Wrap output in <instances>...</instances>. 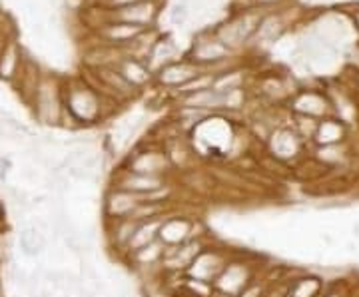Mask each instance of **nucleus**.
Returning <instances> with one entry per match:
<instances>
[{
	"label": "nucleus",
	"mask_w": 359,
	"mask_h": 297,
	"mask_svg": "<svg viewBox=\"0 0 359 297\" xmlns=\"http://www.w3.org/2000/svg\"><path fill=\"white\" fill-rule=\"evenodd\" d=\"M325 285H327V282L318 273L299 270L290 284L287 297H320L325 289Z\"/></svg>",
	"instance_id": "nucleus-17"
},
{
	"label": "nucleus",
	"mask_w": 359,
	"mask_h": 297,
	"mask_svg": "<svg viewBox=\"0 0 359 297\" xmlns=\"http://www.w3.org/2000/svg\"><path fill=\"white\" fill-rule=\"evenodd\" d=\"M285 2H290V0H240V2H236V6L238 8H257V11H264V13H268V11H280Z\"/></svg>",
	"instance_id": "nucleus-21"
},
{
	"label": "nucleus",
	"mask_w": 359,
	"mask_h": 297,
	"mask_svg": "<svg viewBox=\"0 0 359 297\" xmlns=\"http://www.w3.org/2000/svg\"><path fill=\"white\" fill-rule=\"evenodd\" d=\"M349 16H351V22H353V26H355V28L359 30V6H358V8H353Z\"/></svg>",
	"instance_id": "nucleus-26"
},
{
	"label": "nucleus",
	"mask_w": 359,
	"mask_h": 297,
	"mask_svg": "<svg viewBox=\"0 0 359 297\" xmlns=\"http://www.w3.org/2000/svg\"><path fill=\"white\" fill-rule=\"evenodd\" d=\"M142 202L140 195L130 194L126 190L120 188H106L102 195V218L106 221L126 220L134 214V209Z\"/></svg>",
	"instance_id": "nucleus-11"
},
{
	"label": "nucleus",
	"mask_w": 359,
	"mask_h": 297,
	"mask_svg": "<svg viewBox=\"0 0 359 297\" xmlns=\"http://www.w3.org/2000/svg\"><path fill=\"white\" fill-rule=\"evenodd\" d=\"M188 16H190V8H188V2L186 0H182L178 4H174L172 6V11H170V22L174 26H184L186 25V20H188Z\"/></svg>",
	"instance_id": "nucleus-23"
},
{
	"label": "nucleus",
	"mask_w": 359,
	"mask_h": 297,
	"mask_svg": "<svg viewBox=\"0 0 359 297\" xmlns=\"http://www.w3.org/2000/svg\"><path fill=\"white\" fill-rule=\"evenodd\" d=\"M349 291H351L349 279H335V282H327L320 297H349Z\"/></svg>",
	"instance_id": "nucleus-22"
},
{
	"label": "nucleus",
	"mask_w": 359,
	"mask_h": 297,
	"mask_svg": "<svg viewBox=\"0 0 359 297\" xmlns=\"http://www.w3.org/2000/svg\"><path fill=\"white\" fill-rule=\"evenodd\" d=\"M18 247L26 258H39L46 247V233L40 232L34 221H28L20 228L18 233Z\"/></svg>",
	"instance_id": "nucleus-19"
},
{
	"label": "nucleus",
	"mask_w": 359,
	"mask_h": 297,
	"mask_svg": "<svg viewBox=\"0 0 359 297\" xmlns=\"http://www.w3.org/2000/svg\"><path fill=\"white\" fill-rule=\"evenodd\" d=\"M204 70L198 64H194L192 60H188L186 56H180L178 60L170 62V64L162 66L160 70L154 72V86L160 90L168 92V94H178L184 86H188L192 80L200 76Z\"/></svg>",
	"instance_id": "nucleus-8"
},
{
	"label": "nucleus",
	"mask_w": 359,
	"mask_h": 297,
	"mask_svg": "<svg viewBox=\"0 0 359 297\" xmlns=\"http://www.w3.org/2000/svg\"><path fill=\"white\" fill-rule=\"evenodd\" d=\"M236 52H231L230 48H226L219 42L212 28L202 30L196 34V39L190 44L188 52L184 54L188 60H192L194 64H198L202 70H210L212 74H219L224 70H230L233 66H238V62H233Z\"/></svg>",
	"instance_id": "nucleus-2"
},
{
	"label": "nucleus",
	"mask_w": 359,
	"mask_h": 297,
	"mask_svg": "<svg viewBox=\"0 0 359 297\" xmlns=\"http://www.w3.org/2000/svg\"><path fill=\"white\" fill-rule=\"evenodd\" d=\"M114 66L116 70L126 78L136 90L142 92L148 84L154 82V72L146 66V62H142L138 58H132L128 54H122Z\"/></svg>",
	"instance_id": "nucleus-13"
},
{
	"label": "nucleus",
	"mask_w": 359,
	"mask_h": 297,
	"mask_svg": "<svg viewBox=\"0 0 359 297\" xmlns=\"http://www.w3.org/2000/svg\"><path fill=\"white\" fill-rule=\"evenodd\" d=\"M162 4L164 2H158V0H142V2H134L128 6H120V8H112V11H104L102 8V11L112 20H120L126 25L140 26L144 30H150L158 25Z\"/></svg>",
	"instance_id": "nucleus-10"
},
{
	"label": "nucleus",
	"mask_w": 359,
	"mask_h": 297,
	"mask_svg": "<svg viewBox=\"0 0 359 297\" xmlns=\"http://www.w3.org/2000/svg\"><path fill=\"white\" fill-rule=\"evenodd\" d=\"M25 50L20 46V42L14 36L6 46L4 50L0 52V80L8 82V84H14L16 78L20 76V70L25 66Z\"/></svg>",
	"instance_id": "nucleus-14"
},
{
	"label": "nucleus",
	"mask_w": 359,
	"mask_h": 297,
	"mask_svg": "<svg viewBox=\"0 0 359 297\" xmlns=\"http://www.w3.org/2000/svg\"><path fill=\"white\" fill-rule=\"evenodd\" d=\"M292 114H304V116L323 118L334 116L332 112V104L325 88H297L294 96L290 98V102L285 106Z\"/></svg>",
	"instance_id": "nucleus-9"
},
{
	"label": "nucleus",
	"mask_w": 359,
	"mask_h": 297,
	"mask_svg": "<svg viewBox=\"0 0 359 297\" xmlns=\"http://www.w3.org/2000/svg\"><path fill=\"white\" fill-rule=\"evenodd\" d=\"M100 4V8L104 11H112V8H120V6H128L134 2H142V0H96ZM158 2H164V0H158Z\"/></svg>",
	"instance_id": "nucleus-24"
},
{
	"label": "nucleus",
	"mask_w": 359,
	"mask_h": 297,
	"mask_svg": "<svg viewBox=\"0 0 359 297\" xmlns=\"http://www.w3.org/2000/svg\"><path fill=\"white\" fill-rule=\"evenodd\" d=\"M285 30H287V22L283 18L282 8L280 11H268L262 16L256 36L252 40H257L259 44H278L283 39Z\"/></svg>",
	"instance_id": "nucleus-15"
},
{
	"label": "nucleus",
	"mask_w": 359,
	"mask_h": 297,
	"mask_svg": "<svg viewBox=\"0 0 359 297\" xmlns=\"http://www.w3.org/2000/svg\"><path fill=\"white\" fill-rule=\"evenodd\" d=\"M136 226H138V221L130 220V218H126V220L106 221V223H104L106 244H108V247L118 256V259L124 258L126 247H128L130 240H132V235H134Z\"/></svg>",
	"instance_id": "nucleus-12"
},
{
	"label": "nucleus",
	"mask_w": 359,
	"mask_h": 297,
	"mask_svg": "<svg viewBox=\"0 0 359 297\" xmlns=\"http://www.w3.org/2000/svg\"><path fill=\"white\" fill-rule=\"evenodd\" d=\"M178 44L170 39V36H162V34H160L158 40L154 42L150 54H148V58H146V66H148L152 72H156V70H160L162 66L170 64V62H174V60H178Z\"/></svg>",
	"instance_id": "nucleus-18"
},
{
	"label": "nucleus",
	"mask_w": 359,
	"mask_h": 297,
	"mask_svg": "<svg viewBox=\"0 0 359 297\" xmlns=\"http://www.w3.org/2000/svg\"><path fill=\"white\" fill-rule=\"evenodd\" d=\"M11 168H13L11 158H8V156H0V180L2 181L6 180V176H8Z\"/></svg>",
	"instance_id": "nucleus-25"
},
{
	"label": "nucleus",
	"mask_w": 359,
	"mask_h": 297,
	"mask_svg": "<svg viewBox=\"0 0 359 297\" xmlns=\"http://www.w3.org/2000/svg\"><path fill=\"white\" fill-rule=\"evenodd\" d=\"M233 254H236L233 249L222 246V244L212 240L202 249V254L194 259L192 265L188 268V272L184 273V277L186 279H192V282L212 285L216 282V277L222 273V270L226 268V263L230 261Z\"/></svg>",
	"instance_id": "nucleus-6"
},
{
	"label": "nucleus",
	"mask_w": 359,
	"mask_h": 297,
	"mask_svg": "<svg viewBox=\"0 0 359 297\" xmlns=\"http://www.w3.org/2000/svg\"><path fill=\"white\" fill-rule=\"evenodd\" d=\"M264 152L285 166L294 168L297 162H302L309 154V146L290 126L276 128L264 144Z\"/></svg>",
	"instance_id": "nucleus-7"
},
{
	"label": "nucleus",
	"mask_w": 359,
	"mask_h": 297,
	"mask_svg": "<svg viewBox=\"0 0 359 297\" xmlns=\"http://www.w3.org/2000/svg\"><path fill=\"white\" fill-rule=\"evenodd\" d=\"M351 138V128H347L344 122L330 116L320 120V128L313 138L311 146H334V144H346Z\"/></svg>",
	"instance_id": "nucleus-16"
},
{
	"label": "nucleus",
	"mask_w": 359,
	"mask_h": 297,
	"mask_svg": "<svg viewBox=\"0 0 359 297\" xmlns=\"http://www.w3.org/2000/svg\"><path fill=\"white\" fill-rule=\"evenodd\" d=\"M287 126L294 130L295 134L311 148L313 138H316L318 128H320V120H318V118L304 116V114H292V112H290V122H287Z\"/></svg>",
	"instance_id": "nucleus-20"
},
{
	"label": "nucleus",
	"mask_w": 359,
	"mask_h": 297,
	"mask_svg": "<svg viewBox=\"0 0 359 297\" xmlns=\"http://www.w3.org/2000/svg\"><path fill=\"white\" fill-rule=\"evenodd\" d=\"M120 168L144 174V176H162V178H178L172 168L166 152L160 144L140 142L124 160L118 164Z\"/></svg>",
	"instance_id": "nucleus-4"
},
{
	"label": "nucleus",
	"mask_w": 359,
	"mask_h": 297,
	"mask_svg": "<svg viewBox=\"0 0 359 297\" xmlns=\"http://www.w3.org/2000/svg\"><path fill=\"white\" fill-rule=\"evenodd\" d=\"M62 128H94L114 114L120 104L96 90L84 76L62 78Z\"/></svg>",
	"instance_id": "nucleus-1"
},
{
	"label": "nucleus",
	"mask_w": 359,
	"mask_h": 297,
	"mask_svg": "<svg viewBox=\"0 0 359 297\" xmlns=\"http://www.w3.org/2000/svg\"><path fill=\"white\" fill-rule=\"evenodd\" d=\"M262 268L264 265H256L252 256H244L242 251H236L222 273L216 277V282L212 284V289L226 297H236L245 285L256 279Z\"/></svg>",
	"instance_id": "nucleus-5"
},
{
	"label": "nucleus",
	"mask_w": 359,
	"mask_h": 297,
	"mask_svg": "<svg viewBox=\"0 0 359 297\" xmlns=\"http://www.w3.org/2000/svg\"><path fill=\"white\" fill-rule=\"evenodd\" d=\"M32 114L34 120L42 126H60L62 114H65V102H62V78L44 74L40 82L39 90L32 98Z\"/></svg>",
	"instance_id": "nucleus-3"
}]
</instances>
